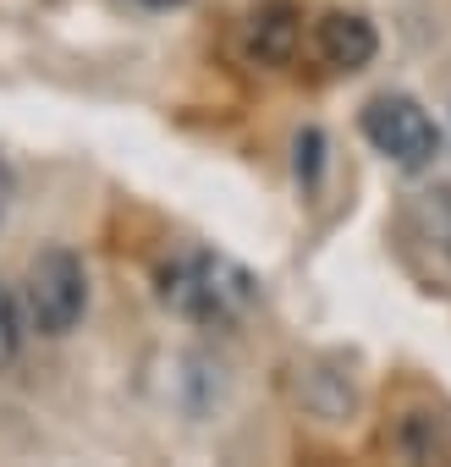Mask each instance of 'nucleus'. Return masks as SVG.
I'll list each match as a JSON object with an SVG mask.
<instances>
[{
	"label": "nucleus",
	"mask_w": 451,
	"mask_h": 467,
	"mask_svg": "<svg viewBox=\"0 0 451 467\" xmlns=\"http://www.w3.org/2000/svg\"><path fill=\"white\" fill-rule=\"evenodd\" d=\"M160 303L193 325H237L259 303V281L226 254H176L160 270Z\"/></svg>",
	"instance_id": "1"
},
{
	"label": "nucleus",
	"mask_w": 451,
	"mask_h": 467,
	"mask_svg": "<svg viewBox=\"0 0 451 467\" xmlns=\"http://www.w3.org/2000/svg\"><path fill=\"white\" fill-rule=\"evenodd\" d=\"M363 138L402 171H424L440 154V132L429 121V110L407 94H380L363 105Z\"/></svg>",
	"instance_id": "2"
},
{
	"label": "nucleus",
	"mask_w": 451,
	"mask_h": 467,
	"mask_svg": "<svg viewBox=\"0 0 451 467\" xmlns=\"http://www.w3.org/2000/svg\"><path fill=\"white\" fill-rule=\"evenodd\" d=\"M89 308V275L72 248H45L28 265V314L45 336H67Z\"/></svg>",
	"instance_id": "3"
},
{
	"label": "nucleus",
	"mask_w": 451,
	"mask_h": 467,
	"mask_svg": "<svg viewBox=\"0 0 451 467\" xmlns=\"http://www.w3.org/2000/svg\"><path fill=\"white\" fill-rule=\"evenodd\" d=\"M298 6L292 0H265V6L254 12V23H248V50H254V61H265V67H287L292 61V50H298Z\"/></svg>",
	"instance_id": "4"
},
{
	"label": "nucleus",
	"mask_w": 451,
	"mask_h": 467,
	"mask_svg": "<svg viewBox=\"0 0 451 467\" xmlns=\"http://www.w3.org/2000/svg\"><path fill=\"white\" fill-rule=\"evenodd\" d=\"M374 28L358 17V12H330L325 23H320V56L336 67V72H358V67H369L374 61Z\"/></svg>",
	"instance_id": "5"
},
{
	"label": "nucleus",
	"mask_w": 451,
	"mask_h": 467,
	"mask_svg": "<svg viewBox=\"0 0 451 467\" xmlns=\"http://www.w3.org/2000/svg\"><path fill=\"white\" fill-rule=\"evenodd\" d=\"M17 341H23V330H17V303H12L6 286H0V368L17 358Z\"/></svg>",
	"instance_id": "6"
},
{
	"label": "nucleus",
	"mask_w": 451,
	"mask_h": 467,
	"mask_svg": "<svg viewBox=\"0 0 451 467\" xmlns=\"http://www.w3.org/2000/svg\"><path fill=\"white\" fill-rule=\"evenodd\" d=\"M314 171H320V132H303L298 138V176L314 182Z\"/></svg>",
	"instance_id": "7"
},
{
	"label": "nucleus",
	"mask_w": 451,
	"mask_h": 467,
	"mask_svg": "<svg viewBox=\"0 0 451 467\" xmlns=\"http://www.w3.org/2000/svg\"><path fill=\"white\" fill-rule=\"evenodd\" d=\"M143 6H154V12H165V6H182V0H143Z\"/></svg>",
	"instance_id": "8"
}]
</instances>
